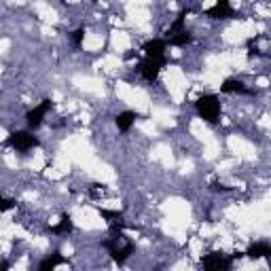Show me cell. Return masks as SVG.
<instances>
[{"instance_id": "1", "label": "cell", "mask_w": 271, "mask_h": 271, "mask_svg": "<svg viewBox=\"0 0 271 271\" xmlns=\"http://www.w3.org/2000/svg\"><path fill=\"white\" fill-rule=\"evenodd\" d=\"M195 110L204 121L216 123L218 121V116H220V102H218V98L216 96L208 94V96H202V98H197L195 100Z\"/></svg>"}, {"instance_id": "2", "label": "cell", "mask_w": 271, "mask_h": 271, "mask_svg": "<svg viewBox=\"0 0 271 271\" xmlns=\"http://www.w3.org/2000/svg\"><path fill=\"white\" fill-rule=\"evenodd\" d=\"M8 146L15 148L17 152H26L38 146V138L32 136L30 132H13L8 136Z\"/></svg>"}, {"instance_id": "3", "label": "cell", "mask_w": 271, "mask_h": 271, "mask_svg": "<svg viewBox=\"0 0 271 271\" xmlns=\"http://www.w3.org/2000/svg\"><path fill=\"white\" fill-rule=\"evenodd\" d=\"M202 265L208 271H229L233 267V256H224L222 252H210L202 258Z\"/></svg>"}, {"instance_id": "4", "label": "cell", "mask_w": 271, "mask_h": 271, "mask_svg": "<svg viewBox=\"0 0 271 271\" xmlns=\"http://www.w3.org/2000/svg\"><path fill=\"white\" fill-rule=\"evenodd\" d=\"M53 108V102L51 100H42L36 108H32V110H28V114H26V121H28V128L30 130H38L42 125V119L44 114H47L49 110Z\"/></svg>"}, {"instance_id": "5", "label": "cell", "mask_w": 271, "mask_h": 271, "mask_svg": "<svg viewBox=\"0 0 271 271\" xmlns=\"http://www.w3.org/2000/svg\"><path fill=\"white\" fill-rule=\"evenodd\" d=\"M164 66H166V58H146L140 64V72L146 80H155Z\"/></svg>"}, {"instance_id": "6", "label": "cell", "mask_w": 271, "mask_h": 271, "mask_svg": "<svg viewBox=\"0 0 271 271\" xmlns=\"http://www.w3.org/2000/svg\"><path fill=\"white\" fill-rule=\"evenodd\" d=\"M206 15L210 17V20H233V17H236V11H233L229 0H216V4L208 8Z\"/></svg>"}, {"instance_id": "7", "label": "cell", "mask_w": 271, "mask_h": 271, "mask_svg": "<svg viewBox=\"0 0 271 271\" xmlns=\"http://www.w3.org/2000/svg\"><path fill=\"white\" fill-rule=\"evenodd\" d=\"M166 47H168V40L155 38V40H148V42H144L142 51L146 53V58H166V56H164Z\"/></svg>"}, {"instance_id": "8", "label": "cell", "mask_w": 271, "mask_h": 271, "mask_svg": "<svg viewBox=\"0 0 271 271\" xmlns=\"http://www.w3.org/2000/svg\"><path fill=\"white\" fill-rule=\"evenodd\" d=\"M136 119H138V114L134 110H123L114 116V123H116V128H119V132H130L132 125L136 123Z\"/></svg>"}, {"instance_id": "9", "label": "cell", "mask_w": 271, "mask_h": 271, "mask_svg": "<svg viewBox=\"0 0 271 271\" xmlns=\"http://www.w3.org/2000/svg\"><path fill=\"white\" fill-rule=\"evenodd\" d=\"M220 92L222 94H252L250 89H246V85H244L240 78H227L220 85Z\"/></svg>"}, {"instance_id": "10", "label": "cell", "mask_w": 271, "mask_h": 271, "mask_svg": "<svg viewBox=\"0 0 271 271\" xmlns=\"http://www.w3.org/2000/svg\"><path fill=\"white\" fill-rule=\"evenodd\" d=\"M267 250H269V244H263V242H256V244H250V248L244 252L248 258L252 260H256V258H263L267 254Z\"/></svg>"}, {"instance_id": "11", "label": "cell", "mask_w": 271, "mask_h": 271, "mask_svg": "<svg viewBox=\"0 0 271 271\" xmlns=\"http://www.w3.org/2000/svg\"><path fill=\"white\" fill-rule=\"evenodd\" d=\"M70 231H72V218L68 214H62L60 222L49 227V233H53V236H62V233H70Z\"/></svg>"}, {"instance_id": "12", "label": "cell", "mask_w": 271, "mask_h": 271, "mask_svg": "<svg viewBox=\"0 0 271 271\" xmlns=\"http://www.w3.org/2000/svg\"><path fill=\"white\" fill-rule=\"evenodd\" d=\"M191 40H193V36H191V32H186V30L178 32V34H174V36H170V38H168V42L172 44V47H186Z\"/></svg>"}, {"instance_id": "13", "label": "cell", "mask_w": 271, "mask_h": 271, "mask_svg": "<svg viewBox=\"0 0 271 271\" xmlns=\"http://www.w3.org/2000/svg\"><path fill=\"white\" fill-rule=\"evenodd\" d=\"M62 263H64V256H60V252H56V254H53V256H49V258L40 260L38 271H51V269H56L58 265H62Z\"/></svg>"}, {"instance_id": "14", "label": "cell", "mask_w": 271, "mask_h": 271, "mask_svg": "<svg viewBox=\"0 0 271 271\" xmlns=\"http://www.w3.org/2000/svg\"><path fill=\"white\" fill-rule=\"evenodd\" d=\"M186 13H188V8H182V11L178 13L176 22L172 24V28L168 30V38H170V36H174V34H178V32H182V26H184V17H186Z\"/></svg>"}, {"instance_id": "15", "label": "cell", "mask_w": 271, "mask_h": 271, "mask_svg": "<svg viewBox=\"0 0 271 271\" xmlns=\"http://www.w3.org/2000/svg\"><path fill=\"white\" fill-rule=\"evenodd\" d=\"M98 212H100L102 218H106L108 222H121L123 220V214L121 212H114V210H106V208H98Z\"/></svg>"}, {"instance_id": "16", "label": "cell", "mask_w": 271, "mask_h": 271, "mask_svg": "<svg viewBox=\"0 0 271 271\" xmlns=\"http://www.w3.org/2000/svg\"><path fill=\"white\" fill-rule=\"evenodd\" d=\"M85 38V28H78L72 32V42H74V47H80V42Z\"/></svg>"}, {"instance_id": "17", "label": "cell", "mask_w": 271, "mask_h": 271, "mask_svg": "<svg viewBox=\"0 0 271 271\" xmlns=\"http://www.w3.org/2000/svg\"><path fill=\"white\" fill-rule=\"evenodd\" d=\"M89 193H92L94 197H98V195H104V193H106V188H104V184H92Z\"/></svg>"}, {"instance_id": "18", "label": "cell", "mask_w": 271, "mask_h": 271, "mask_svg": "<svg viewBox=\"0 0 271 271\" xmlns=\"http://www.w3.org/2000/svg\"><path fill=\"white\" fill-rule=\"evenodd\" d=\"M11 208H15V202H13V200H2V206H0V210H2V212H8Z\"/></svg>"}, {"instance_id": "19", "label": "cell", "mask_w": 271, "mask_h": 271, "mask_svg": "<svg viewBox=\"0 0 271 271\" xmlns=\"http://www.w3.org/2000/svg\"><path fill=\"white\" fill-rule=\"evenodd\" d=\"M212 191H231V186L220 184V182H212Z\"/></svg>"}, {"instance_id": "20", "label": "cell", "mask_w": 271, "mask_h": 271, "mask_svg": "<svg viewBox=\"0 0 271 271\" xmlns=\"http://www.w3.org/2000/svg\"><path fill=\"white\" fill-rule=\"evenodd\" d=\"M265 258H267V265H269V269H271V246H269V250H267V254H265Z\"/></svg>"}]
</instances>
